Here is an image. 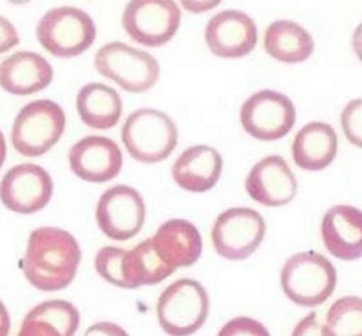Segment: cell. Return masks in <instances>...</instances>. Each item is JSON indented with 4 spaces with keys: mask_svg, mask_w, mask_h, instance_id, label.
I'll return each instance as SVG.
<instances>
[{
    "mask_svg": "<svg viewBox=\"0 0 362 336\" xmlns=\"http://www.w3.org/2000/svg\"><path fill=\"white\" fill-rule=\"evenodd\" d=\"M37 38L50 54L73 58L83 54L96 40V25L87 12L64 6L47 11L37 24Z\"/></svg>",
    "mask_w": 362,
    "mask_h": 336,
    "instance_id": "obj_4",
    "label": "cell"
},
{
    "mask_svg": "<svg viewBox=\"0 0 362 336\" xmlns=\"http://www.w3.org/2000/svg\"><path fill=\"white\" fill-rule=\"evenodd\" d=\"M70 168L84 182L107 183L122 168V153L115 141L101 136L84 137L69 151Z\"/></svg>",
    "mask_w": 362,
    "mask_h": 336,
    "instance_id": "obj_14",
    "label": "cell"
},
{
    "mask_svg": "<svg viewBox=\"0 0 362 336\" xmlns=\"http://www.w3.org/2000/svg\"><path fill=\"white\" fill-rule=\"evenodd\" d=\"M325 335L362 336V299L344 297L327 313Z\"/></svg>",
    "mask_w": 362,
    "mask_h": 336,
    "instance_id": "obj_25",
    "label": "cell"
},
{
    "mask_svg": "<svg viewBox=\"0 0 362 336\" xmlns=\"http://www.w3.org/2000/svg\"><path fill=\"white\" fill-rule=\"evenodd\" d=\"M346 139L362 149V99L349 101L340 117Z\"/></svg>",
    "mask_w": 362,
    "mask_h": 336,
    "instance_id": "obj_27",
    "label": "cell"
},
{
    "mask_svg": "<svg viewBox=\"0 0 362 336\" xmlns=\"http://www.w3.org/2000/svg\"><path fill=\"white\" fill-rule=\"evenodd\" d=\"M265 231V221L259 212L231 208L218 216L211 241L219 256L227 260H245L260 247Z\"/></svg>",
    "mask_w": 362,
    "mask_h": 336,
    "instance_id": "obj_9",
    "label": "cell"
},
{
    "mask_svg": "<svg viewBox=\"0 0 362 336\" xmlns=\"http://www.w3.org/2000/svg\"><path fill=\"white\" fill-rule=\"evenodd\" d=\"M297 120L293 101L272 90L256 92L243 103L240 122L245 132L260 141H277L289 134Z\"/></svg>",
    "mask_w": 362,
    "mask_h": 336,
    "instance_id": "obj_10",
    "label": "cell"
},
{
    "mask_svg": "<svg viewBox=\"0 0 362 336\" xmlns=\"http://www.w3.org/2000/svg\"><path fill=\"white\" fill-rule=\"evenodd\" d=\"M11 328V319L6 306L0 301V336H6L9 332Z\"/></svg>",
    "mask_w": 362,
    "mask_h": 336,
    "instance_id": "obj_33",
    "label": "cell"
},
{
    "mask_svg": "<svg viewBox=\"0 0 362 336\" xmlns=\"http://www.w3.org/2000/svg\"><path fill=\"white\" fill-rule=\"evenodd\" d=\"M337 134L326 122H310L296 134L293 159L303 171H322L335 161Z\"/></svg>",
    "mask_w": 362,
    "mask_h": 336,
    "instance_id": "obj_20",
    "label": "cell"
},
{
    "mask_svg": "<svg viewBox=\"0 0 362 336\" xmlns=\"http://www.w3.org/2000/svg\"><path fill=\"white\" fill-rule=\"evenodd\" d=\"M314 40L308 30L290 20H277L265 30L264 47L282 64H300L314 52Z\"/></svg>",
    "mask_w": 362,
    "mask_h": 336,
    "instance_id": "obj_22",
    "label": "cell"
},
{
    "mask_svg": "<svg viewBox=\"0 0 362 336\" xmlns=\"http://www.w3.org/2000/svg\"><path fill=\"white\" fill-rule=\"evenodd\" d=\"M156 313L160 328L168 335H192L208 318V291L196 280H177L160 294Z\"/></svg>",
    "mask_w": 362,
    "mask_h": 336,
    "instance_id": "obj_7",
    "label": "cell"
},
{
    "mask_svg": "<svg viewBox=\"0 0 362 336\" xmlns=\"http://www.w3.org/2000/svg\"><path fill=\"white\" fill-rule=\"evenodd\" d=\"M205 38L213 54L221 58H240L254 50L257 28L245 12L227 9L209 20Z\"/></svg>",
    "mask_w": 362,
    "mask_h": 336,
    "instance_id": "obj_13",
    "label": "cell"
},
{
    "mask_svg": "<svg viewBox=\"0 0 362 336\" xmlns=\"http://www.w3.org/2000/svg\"><path fill=\"white\" fill-rule=\"evenodd\" d=\"M64 127L66 116L59 104L47 99L32 101L15 118L11 141L18 154L37 158L61 139Z\"/></svg>",
    "mask_w": 362,
    "mask_h": 336,
    "instance_id": "obj_5",
    "label": "cell"
},
{
    "mask_svg": "<svg viewBox=\"0 0 362 336\" xmlns=\"http://www.w3.org/2000/svg\"><path fill=\"white\" fill-rule=\"evenodd\" d=\"M52 195L53 180L37 164H18L7 171L0 183V200L7 209L20 214L44 209Z\"/></svg>",
    "mask_w": 362,
    "mask_h": 336,
    "instance_id": "obj_12",
    "label": "cell"
},
{
    "mask_svg": "<svg viewBox=\"0 0 362 336\" xmlns=\"http://www.w3.org/2000/svg\"><path fill=\"white\" fill-rule=\"evenodd\" d=\"M222 0H180L182 8L190 13H204L216 8Z\"/></svg>",
    "mask_w": 362,
    "mask_h": 336,
    "instance_id": "obj_31",
    "label": "cell"
},
{
    "mask_svg": "<svg viewBox=\"0 0 362 336\" xmlns=\"http://www.w3.org/2000/svg\"><path fill=\"white\" fill-rule=\"evenodd\" d=\"M7 1H9L11 4H13V6H24V4H28L32 0H7Z\"/></svg>",
    "mask_w": 362,
    "mask_h": 336,
    "instance_id": "obj_36",
    "label": "cell"
},
{
    "mask_svg": "<svg viewBox=\"0 0 362 336\" xmlns=\"http://www.w3.org/2000/svg\"><path fill=\"white\" fill-rule=\"evenodd\" d=\"M100 75L130 93H144L159 81L160 66L153 55L124 42H110L95 55Z\"/></svg>",
    "mask_w": 362,
    "mask_h": 336,
    "instance_id": "obj_6",
    "label": "cell"
},
{
    "mask_svg": "<svg viewBox=\"0 0 362 336\" xmlns=\"http://www.w3.org/2000/svg\"><path fill=\"white\" fill-rule=\"evenodd\" d=\"M125 256L127 250L124 248L113 245L104 247L96 255L95 268L100 276L109 284L127 289Z\"/></svg>",
    "mask_w": 362,
    "mask_h": 336,
    "instance_id": "obj_26",
    "label": "cell"
},
{
    "mask_svg": "<svg viewBox=\"0 0 362 336\" xmlns=\"http://www.w3.org/2000/svg\"><path fill=\"white\" fill-rule=\"evenodd\" d=\"M322 238L327 250L340 260L362 257V210L335 205L322 221Z\"/></svg>",
    "mask_w": 362,
    "mask_h": 336,
    "instance_id": "obj_16",
    "label": "cell"
},
{
    "mask_svg": "<svg viewBox=\"0 0 362 336\" xmlns=\"http://www.w3.org/2000/svg\"><path fill=\"white\" fill-rule=\"evenodd\" d=\"M151 239L158 254L176 270L193 265L202 253L199 228L185 219L164 222Z\"/></svg>",
    "mask_w": 362,
    "mask_h": 336,
    "instance_id": "obj_19",
    "label": "cell"
},
{
    "mask_svg": "<svg viewBox=\"0 0 362 336\" xmlns=\"http://www.w3.org/2000/svg\"><path fill=\"white\" fill-rule=\"evenodd\" d=\"M181 11L175 0H130L122 27L141 45L159 47L170 42L180 27Z\"/></svg>",
    "mask_w": 362,
    "mask_h": 336,
    "instance_id": "obj_8",
    "label": "cell"
},
{
    "mask_svg": "<svg viewBox=\"0 0 362 336\" xmlns=\"http://www.w3.org/2000/svg\"><path fill=\"white\" fill-rule=\"evenodd\" d=\"M87 334L90 335V334H99V335H124V334H127L122 328H118L116 325H112V323H98V325H95V326H92V328L87 331Z\"/></svg>",
    "mask_w": 362,
    "mask_h": 336,
    "instance_id": "obj_32",
    "label": "cell"
},
{
    "mask_svg": "<svg viewBox=\"0 0 362 336\" xmlns=\"http://www.w3.org/2000/svg\"><path fill=\"white\" fill-rule=\"evenodd\" d=\"M81 315L73 303L52 300L30 310L18 332L20 336H73L79 328Z\"/></svg>",
    "mask_w": 362,
    "mask_h": 336,
    "instance_id": "obj_21",
    "label": "cell"
},
{
    "mask_svg": "<svg viewBox=\"0 0 362 336\" xmlns=\"http://www.w3.org/2000/svg\"><path fill=\"white\" fill-rule=\"evenodd\" d=\"M337 282L334 264L315 251L293 255L281 271V286L286 297L303 308L325 303Z\"/></svg>",
    "mask_w": 362,
    "mask_h": 336,
    "instance_id": "obj_2",
    "label": "cell"
},
{
    "mask_svg": "<svg viewBox=\"0 0 362 336\" xmlns=\"http://www.w3.org/2000/svg\"><path fill=\"white\" fill-rule=\"evenodd\" d=\"M352 44H354V53L362 62V23L354 30Z\"/></svg>",
    "mask_w": 362,
    "mask_h": 336,
    "instance_id": "obj_34",
    "label": "cell"
},
{
    "mask_svg": "<svg viewBox=\"0 0 362 336\" xmlns=\"http://www.w3.org/2000/svg\"><path fill=\"white\" fill-rule=\"evenodd\" d=\"M53 67L42 55L18 52L0 64V87L16 96L45 90L53 81Z\"/></svg>",
    "mask_w": 362,
    "mask_h": 336,
    "instance_id": "obj_17",
    "label": "cell"
},
{
    "mask_svg": "<svg viewBox=\"0 0 362 336\" xmlns=\"http://www.w3.org/2000/svg\"><path fill=\"white\" fill-rule=\"evenodd\" d=\"M146 207L139 192L127 185H116L100 197L96 221L100 230L113 241H127L144 227Z\"/></svg>",
    "mask_w": 362,
    "mask_h": 336,
    "instance_id": "obj_11",
    "label": "cell"
},
{
    "mask_svg": "<svg viewBox=\"0 0 362 336\" xmlns=\"http://www.w3.org/2000/svg\"><path fill=\"white\" fill-rule=\"evenodd\" d=\"M221 336L235 335H269V331L257 320L251 318H236L230 320L225 328L219 331Z\"/></svg>",
    "mask_w": 362,
    "mask_h": 336,
    "instance_id": "obj_28",
    "label": "cell"
},
{
    "mask_svg": "<svg viewBox=\"0 0 362 336\" xmlns=\"http://www.w3.org/2000/svg\"><path fill=\"white\" fill-rule=\"evenodd\" d=\"M6 156H7V145H6V138H4L3 132L0 130V168H1V166L4 164Z\"/></svg>",
    "mask_w": 362,
    "mask_h": 336,
    "instance_id": "obj_35",
    "label": "cell"
},
{
    "mask_svg": "<svg viewBox=\"0 0 362 336\" xmlns=\"http://www.w3.org/2000/svg\"><path fill=\"white\" fill-rule=\"evenodd\" d=\"M20 37L15 25L8 18L0 16V54L7 53L11 49L18 45Z\"/></svg>",
    "mask_w": 362,
    "mask_h": 336,
    "instance_id": "obj_29",
    "label": "cell"
},
{
    "mask_svg": "<svg viewBox=\"0 0 362 336\" xmlns=\"http://www.w3.org/2000/svg\"><path fill=\"white\" fill-rule=\"evenodd\" d=\"M176 268L165 263L158 254L153 245V239L148 238L132 250H127L125 256V273L127 289H136L144 285H156L170 277Z\"/></svg>",
    "mask_w": 362,
    "mask_h": 336,
    "instance_id": "obj_24",
    "label": "cell"
},
{
    "mask_svg": "<svg viewBox=\"0 0 362 336\" xmlns=\"http://www.w3.org/2000/svg\"><path fill=\"white\" fill-rule=\"evenodd\" d=\"M82 251L69 231L40 227L32 231L21 268L28 282L44 291L67 288L78 271Z\"/></svg>",
    "mask_w": 362,
    "mask_h": 336,
    "instance_id": "obj_1",
    "label": "cell"
},
{
    "mask_svg": "<svg viewBox=\"0 0 362 336\" xmlns=\"http://www.w3.org/2000/svg\"><path fill=\"white\" fill-rule=\"evenodd\" d=\"M294 335H325V326L317 323V314L311 313L308 318L303 319L293 332Z\"/></svg>",
    "mask_w": 362,
    "mask_h": 336,
    "instance_id": "obj_30",
    "label": "cell"
},
{
    "mask_svg": "<svg viewBox=\"0 0 362 336\" xmlns=\"http://www.w3.org/2000/svg\"><path fill=\"white\" fill-rule=\"evenodd\" d=\"M245 190L252 200L277 208L294 200L298 184L286 161L269 155L252 167L245 179Z\"/></svg>",
    "mask_w": 362,
    "mask_h": 336,
    "instance_id": "obj_15",
    "label": "cell"
},
{
    "mask_svg": "<svg viewBox=\"0 0 362 336\" xmlns=\"http://www.w3.org/2000/svg\"><path fill=\"white\" fill-rule=\"evenodd\" d=\"M121 139L132 158L142 163L163 162L177 146L179 133L173 118L162 110L142 108L130 113Z\"/></svg>",
    "mask_w": 362,
    "mask_h": 336,
    "instance_id": "obj_3",
    "label": "cell"
},
{
    "mask_svg": "<svg viewBox=\"0 0 362 336\" xmlns=\"http://www.w3.org/2000/svg\"><path fill=\"white\" fill-rule=\"evenodd\" d=\"M223 168V159L216 149L192 146L176 159L173 178L184 191L202 193L216 187Z\"/></svg>",
    "mask_w": 362,
    "mask_h": 336,
    "instance_id": "obj_18",
    "label": "cell"
},
{
    "mask_svg": "<svg viewBox=\"0 0 362 336\" xmlns=\"http://www.w3.org/2000/svg\"><path fill=\"white\" fill-rule=\"evenodd\" d=\"M76 110L87 127L107 130L117 125L122 115V100L112 87L90 83L78 92Z\"/></svg>",
    "mask_w": 362,
    "mask_h": 336,
    "instance_id": "obj_23",
    "label": "cell"
}]
</instances>
